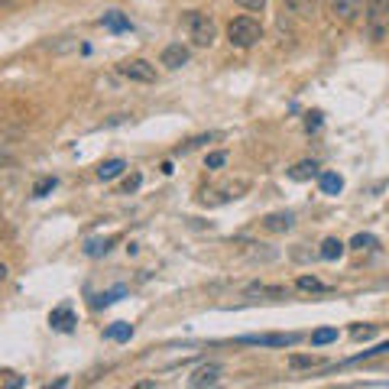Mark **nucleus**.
<instances>
[{
  "mask_svg": "<svg viewBox=\"0 0 389 389\" xmlns=\"http://www.w3.org/2000/svg\"><path fill=\"white\" fill-rule=\"evenodd\" d=\"M182 23L188 29L194 46H211L214 36H218V26L211 20V13H201V10H185L182 13Z\"/></svg>",
  "mask_w": 389,
  "mask_h": 389,
  "instance_id": "1",
  "label": "nucleus"
},
{
  "mask_svg": "<svg viewBox=\"0 0 389 389\" xmlns=\"http://www.w3.org/2000/svg\"><path fill=\"white\" fill-rule=\"evenodd\" d=\"M227 39H231V46H237V49H250L263 39V26H260V20H253V16H234L231 23H227Z\"/></svg>",
  "mask_w": 389,
  "mask_h": 389,
  "instance_id": "2",
  "label": "nucleus"
},
{
  "mask_svg": "<svg viewBox=\"0 0 389 389\" xmlns=\"http://www.w3.org/2000/svg\"><path fill=\"white\" fill-rule=\"evenodd\" d=\"M366 33L373 42H383L389 36V0H366L364 3Z\"/></svg>",
  "mask_w": 389,
  "mask_h": 389,
  "instance_id": "3",
  "label": "nucleus"
},
{
  "mask_svg": "<svg viewBox=\"0 0 389 389\" xmlns=\"http://www.w3.org/2000/svg\"><path fill=\"white\" fill-rule=\"evenodd\" d=\"M117 72L123 75V78H130V81H143V85H149V81H156V65H149L146 59H127L117 65Z\"/></svg>",
  "mask_w": 389,
  "mask_h": 389,
  "instance_id": "4",
  "label": "nucleus"
},
{
  "mask_svg": "<svg viewBox=\"0 0 389 389\" xmlns=\"http://www.w3.org/2000/svg\"><path fill=\"white\" fill-rule=\"evenodd\" d=\"M302 334H243L240 344H260V347H295Z\"/></svg>",
  "mask_w": 389,
  "mask_h": 389,
  "instance_id": "5",
  "label": "nucleus"
},
{
  "mask_svg": "<svg viewBox=\"0 0 389 389\" xmlns=\"http://www.w3.org/2000/svg\"><path fill=\"white\" fill-rule=\"evenodd\" d=\"M328 10L338 16L340 23H353L360 13H364V0H325Z\"/></svg>",
  "mask_w": 389,
  "mask_h": 389,
  "instance_id": "6",
  "label": "nucleus"
},
{
  "mask_svg": "<svg viewBox=\"0 0 389 389\" xmlns=\"http://www.w3.org/2000/svg\"><path fill=\"white\" fill-rule=\"evenodd\" d=\"M221 373H224V366H221V364H201L192 377H188V386H194V389L214 386V383L221 379Z\"/></svg>",
  "mask_w": 389,
  "mask_h": 389,
  "instance_id": "7",
  "label": "nucleus"
},
{
  "mask_svg": "<svg viewBox=\"0 0 389 389\" xmlns=\"http://www.w3.org/2000/svg\"><path fill=\"white\" fill-rule=\"evenodd\" d=\"M159 62H162L166 68H182V65H188V49H185L182 42H172V46L162 49Z\"/></svg>",
  "mask_w": 389,
  "mask_h": 389,
  "instance_id": "8",
  "label": "nucleus"
},
{
  "mask_svg": "<svg viewBox=\"0 0 389 389\" xmlns=\"http://www.w3.org/2000/svg\"><path fill=\"white\" fill-rule=\"evenodd\" d=\"M49 325L55 331H72L75 328V312H72V305L65 302V305H59V308H52L49 312Z\"/></svg>",
  "mask_w": 389,
  "mask_h": 389,
  "instance_id": "9",
  "label": "nucleus"
},
{
  "mask_svg": "<svg viewBox=\"0 0 389 389\" xmlns=\"http://www.w3.org/2000/svg\"><path fill=\"white\" fill-rule=\"evenodd\" d=\"M292 224H295V214H292V211H276V214H266V218H263V231L282 234V231H289Z\"/></svg>",
  "mask_w": 389,
  "mask_h": 389,
  "instance_id": "10",
  "label": "nucleus"
},
{
  "mask_svg": "<svg viewBox=\"0 0 389 389\" xmlns=\"http://www.w3.org/2000/svg\"><path fill=\"white\" fill-rule=\"evenodd\" d=\"M279 3L292 13V16H299V20H315V13H318L315 0H279Z\"/></svg>",
  "mask_w": 389,
  "mask_h": 389,
  "instance_id": "11",
  "label": "nucleus"
},
{
  "mask_svg": "<svg viewBox=\"0 0 389 389\" xmlns=\"http://www.w3.org/2000/svg\"><path fill=\"white\" fill-rule=\"evenodd\" d=\"M315 175H321V172H318L315 159H302V162H295V166L289 169L292 182H308V179H315Z\"/></svg>",
  "mask_w": 389,
  "mask_h": 389,
  "instance_id": "12",
  "label": "nucleus"
},
{
  "mask_svg": "<svg viewBox=\"0 0 389 389\" xmlns=\"http://www.w3.org/2000/svg\"><path fill=\"white\" fill-rule=\"evenodd\" d=\"M101 23L108 26L110 33H130V29H134V26H130V20H127V16H123L121 10L104 13V20H101Z\"/></svg>",
  "mask_w": 389,
  "mask_h": 389,
  "instance_id": "13",
  "label": "nucleus"
},
{
  "mask_svg": "<svg viewBox=\"0 0 389 389\" xmlns=\"http://www.w3.org/2000/svg\"><path fill=\"white\" fill-rule=\"evenodd\" d=\"M123 169H127V162H123V159H108V162H101V166H97V179L110 182V179H117Z\"/></svg>",
  "mask_w": 389,
  "mask_h": 389,
  "instance_id": "14",
  "label": "nucleus"
},
{
  "mask_svg": "<svg viewBox=\"0 0 389 389\" xmlns=\"http://www.w3.org/2000/svg\"><path fill=\"white\" fill-rule=\"evenodd\" d=\"M318 185H321V192L325 194H340L344 179H340L338 172H321V175H318Z\"/></svg>",
  "mask_w": 389,
  "mask_h": 389,
  "instance_id": "15",
  "label": "nucleus"
},
{
  "mask_svg": "<svg viewBox=\"0 0 389 389\" xmlns=\"http://www.w3.org/2000/svg\"><path fill=\"white\" fill-rule=\"evenodd\" d=\"M344 250H347V247H344L338 237H328V240L321 243V260H340Z\"/></svg>",
  "mask_w": 389,
  "mask_h": 389,
  "instance_id": "16",
  "label": "nucleus"
},
{
  "mask_svg": "<svg viewBox=\"0 0 389 389\" xmlns=\"http://www.w3.org/2000/svg\"><path fill=\"white\" fill-rule=\"evenodd\" d=\"M104 334H108V340H130L134 338V325H127V321H114Z\"/></svg>",
  "mask_w": 389,
  "mask_h": 389,
  "instance_id": "17",
  "label": "nucleus"
},
{
  "mask_svg": "<svg viewBox=\"0 0 389 389\" xmlns=\"http://www.w3.org/2000/svg\"><path fill=\"white\" fill-rule=\"evenodd\" d=\"M117 240V237H97V240H88L85 243V253L88 256H104L110 250V243Z\"/></svg>",
  "mask_w": 389,
  "mask_h": 389,
  "instance_id": "18",
  "label": "nucleus"
},
{
  "mask_svg": "<svg viewBox=\"0 0 389 389\" xmlns=\"http://www.w3.org/2000/svg\"><path fill=\"white\" fill-rule=\"evenodd\" d=\"M334 340H338V328H318L312 334V347H328Z\"/></svg>",
  "mask_w": 389,
  "mask_h": 389,
  "instance_id": "19",
  "label": "nucleus"
},
{
  "mask_svg": "<svg viewBox=\"0 0 389 389\" xmlns=\"http://www.w3.org/2000/svg\"><path fill=\"white\" fill-rule=\"evenodd\" d=\"M318 364H321V357H315V353H312V357H305V353H292L289 357L292 370H308V366H318Z\"/></svg>",
  "mask_w": 389,
  "mask_h": 389,
  "instance_id": "20",
  "label": "nucleus"
},
{
  "mask_svg": "<svg viewBox=\"0 0 389 389\" xmlns=\"http://www.w3.org/2000/svg\"><path fill=\"white\" fill-rule=\"evenodd\" d=\"M55 185H59V179H55V175H42V179L33 185V198H46V194L52 192Z\"/></svg>",
  "mask_w": 389,
  "mask_h": 389,
  "instance_id": "21",
  "label": "nucleus"
},
{
  "mask_svg": "<svg viewBox=\"0 0 389 389\" xmlns=\"http://www.w3.org/2000/svg\"><path fill=\"white\" fill-rule=\"evenodd\" d=\"M121 295H127V289L123 286H117V289H110V292H104V295H97L95 299V308H104V305H114Z\"/></svg>",
  "mask_w": 389,
  "mask_h": 389,
  "instance_id": "22",
  "label": "nucleus"
},
{
  "mask_svg": "<svg viewBox=\"0 0 389 389\" xmlns=\"http://www.w3.org/2000/svg\"><path fill=\"white\" fill-rule=\"evenodd\" d=\"M383 353H389V340H386V344H377L373 351L353 353V357H351V364H364V360H370V357H383Z\"/></svg>",
  "mask_w": 389,
  "mask_h": 389,
  "instance_id": "23",
  "label": "nucleus"
},
{
  "mask_svg": "<svg viewBox=\"0 0 389 389\" xmlns=\"http://www.w3.org/2000/svg\"><path fill=\"white\" fill-rule=\"evenodd\" d=\"M302 292H325V282L315 279V276H299V282H295Z\"/></svg>",
  "mask_w": 389,
  "mask_h": 389,
  "instance_id": "24",
  "label": "nucleus"
},
{
  "mask_svg": "<svg viewBox=\"0 0 389 389\" xmlns=\"http://www.w3.org/2000/svg\"><path fill=\"white\" fill-rule=\"evenodd\" d=\"M351 247L353 250H373V247H377V237H373V234H357L351 240Z\"/></svg>",
  "mask_w": 389,
  "mask_h": 389,
  "instance_id": "25",
  "label": "nucleus"
},
{
  "mask_svg": "<svg viewBox=\"0 0 389 389\" xmlns=\"http://www.w3.org/2000/svg\"><path fill=\"white\" fill-rule=\"evenodd\" d=\"M140 185H143V175H140V172H134V175H127V179H123L121 192H123V194H134Z\"/></svg>",
  "mask_w": 389,
  "mask_h": 389,
  "instance_id": "26",
  "label": "nucleus"
},
{
  "mask_svg": "<svg viewBox=\"0 0 389 389\" xmlns=\"http://www.w3.org/2000/svg\"><path fill=\"white\" fill-rule=\"evenodd\" d=\"M224 162H227V153H224V149H218V153H208V159H205L208 169H221Z\"/></svg>",
  "mask_w": 389,
  "mask_h": 389,
  "instance_id": "27",
  "label": "nucleus"
},
{
  "mask_svg": "<svg viewBox=\"0 0 389 389\" xmlns=\"http://www.w3.org/2000/svg\"><path fill=\"white\" fill-rule=\"evenodd\" d=\"M237 7H243V10H253V13H260L263 7H266V0H234Z\"/></svg>",
  "mask_w": 389,
  "mask_h": 389,
  "instance_id": "28",
  "label": "nucleus"
},
{
  "mask_svg": "<svg viewBox=\"0 0 389 389\" xmlns=\"http://www.w3.org/2000/svg\"><path fill=\"white\" fill-rule=\"evenodd\" d=\"M351 334H353L357 340H366V338H373V334H377V325H366V328H360V325H357Z\"/></svg>",
  "mask_w": 389,
  "mask_h": 389,
  "instance_id": "29",
  "label": "nucleus"
},
{
  "mask_svg": "<svg viewBox=\"0 0 389 389\" xmlns=\"http://www.w3.org/2000/svg\"><path fill=\"white\" fill-rule=\"evenodd\" d=\"M318 127H321V110H312L305 117V130H318Z\"/></svg>",
  "mask_w": 389,
  "mask_h": 389,
  "instance_id": "30",
  "label": "nucleus"
},
{
  "mask_svg": "<svg viewBox=\"0 0 389 389\" xmlns=\"http://www.w3.org/2000/svg\"><path fill=\"white\" fill-rule=\"evenodd\" d=\"M10 162H13V156L7 153V149H0V169H3V166H10Z\"/></svg>",
  "mask_w": 389,
  "mask_h": 389,
  "instance_id": "31",
  "label": "nucleus"
},
{
  "mask_svg": "<svg viewBox=\"0 0 389 389\" xmlns=\"http://www.w3.org/2000/svg\"><path fill=\"white\" fill-rule=\"evenodd\" d=\"M7 273H10V269H7V263H0V282L7 279Z\"/></svg>",
  "mask_w": 389,
  "mask_h": 389,
  "instance_id": "32",
  "label": "nucleus"
},
{
  "mask_svg": "<svg viewBox=\"0 0 389 389\" xmlns=\"http://www.w3.org/2000/svg\"><path fill=\"white\" fill-rule=\"evenodd\" d=\"M13 0H0V10H3V7H10Z\"/></svg>",
  "mask_w": 389,
  "mask_h": 389,
  "instance_id": "33",
  "label": "nucleus"
}]
</instances>
